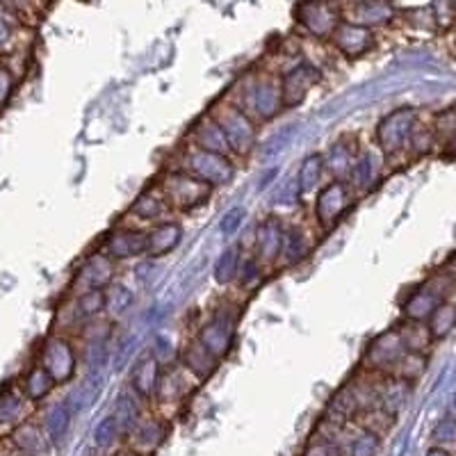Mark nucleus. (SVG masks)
I'll return each instance as SVG.
<instances>
[{
  "label": "nucleus",
  "instance_id": "1a4fd4ad",
  "mask_svg": "<svg viewBox=\"0 0 456 456\" xmlns=\"http://www.w3.org/2000/svg\"><path fill=\"white\" fill-rule=\"evenodd\" d=\"M404 340H402V333L399 329H390V331L379 333L372 342L365 349V365L379 372H388L395 370V365L406 356Z\"/></svg>",
  "mask_w": 456,
  "mask_h": 456
},
{
  "label": "nucleus",
  "instance_id": "7c9ffc66",
  "mask_svg": "<svg viewBox=\"0 0 456 456\" xmlns=\"http://www.w3.org/2000/svg\"><path fill=\"white\" fill-rule=\"evenodd\" d=\"M240 263H242V254H240L238 247H228V249H224L222 254H219V258L215 260V281H217L219 285L233 283V281L238 279Z\"/></svg>",
  "mask_w": 456,
  "mask_h": 456
},
{
  "label": "nucleus",
  "instance_id": "cd10ccee",
  "mask_svg": "<svg viewBox=\"0 0 456 456\" xmlns=\"http://www.w3.org/2000/svg\"><path fill=\"white\" fill-rule=\"evenodd\" d=\"M308 251H311V244H308V238H306V233H304V228H299V226L285 228L283 254H281V258H283L288 265H295V263H301V260L306 258Z\"/></svg>",
  "mask_w": 456,
  "mask_h": 456
},
{
  "label": "nucleus",
  "instance_id": "412c9836",
  "mask_svg": "<svg viewBox=\"0 0 456 456\" xmlns=\"http://www.w3.org/2000/svg\"><path fill=\"white\" fill-rule=\"evenodd\" d=\"M379 174H381V158L374 151H363V153H358L347 181L352 185V190L368 192V190L374 187V183L379 181Z\"/></svg>",
  "mask_w": 456,
  "mask_h": 456
},
{
  "label": "nucleus",
  "instance_id": "f03ea898",
  "mask_svg": "<svg viewBox=\"0 0 456 456\" xmlns=\"http://www.w3.org/2000/svg\"><path fill=\"white\" fill-rule=\"evenodd\" d=\"M213 187L203 183L201 178L187 174V171H178V174H169L160 181V192L169 208L181 210V213H192L194 208L203 206L210 197Z\"/></svg>",
  "mask_w": 456,
  "mask_h": 456
},
{
  "label": "nucleus",
  "instance_id": "a19ab883",
  "mask_svg": "<svg viewBox=\"0 0 456 456\" xmlns=\"http://www.w3.org/2000/svg\"><path fill=\"white\" fill-rule=\"evenodd\" d=\"M379 447V436L374 431L363 429V434L358 436L356 441L352 443V456H374Z\"/></svg>",
  "mask_w": 456,
  "mask_h": 456
},
{
  "label": "nucleus",
  "instance_id": "ea45409f",
  "mask_svg": "<svg viewBox=\"0 0 456 456\" xmlns=\"http://www.w3.org/2000/svg\"><path fill=\"white\" fill-rule=\"evenodd\" d=\"M244 217H247V210H244L242 206H233L228 213H224L222 222H219V231H222V235H235L240 231V226H242Z\"/></svg>",
  "mask_w": 456,
  "mask_h": 456
},
{
  "label": "nucleus",
  "instance_id": "9d476101",
  "mask_svg": "<svg viewBox=\"0 0 456 456\" xmlns=\"http://www.w3.org/2000/svg\"><path fill=\"white\" fill-rule=\"evenodd\" d=\"M42 365L51 372L55 384H67L76 372V352H73L71 342L64 338L46 340L42 352Z\"/></svg>",
  "mask_w": 456,
  "mask_h": 456
},
{
  "label": "nucleus",
  "instance_id": "0eeeda50",
  "mask_svg": "<svg viewBox=\"0 0 456 456\" xmlns=\"http://www.w3.org/2000/svg\"><path fill=\"white\" fill-rule=\"evenodd\" d=\"M452 283H454V281L447 279V276L441 272V274L436 276V279H431L429 283L415 288L404 304L406 320H420V322L429 320L431 313L441 306L443 301H445V295L447 290H450Z\"/></svg>",
  "mask_w": 456,
  "mask_h": 456
},
{
  "label": "nucleus",
  "instance_id": "20e7f679",
  "mask_svg": "<svg viewBox=\"0 0 456 456\" xmlns=\"http://www.w3.org/2000/svg\"><path fill=\"white\" fill-rule=\"evenodd\" d=\"M418 124V112L413 108H397L386 114L377 128V142L384 156H397L409 146L413 126Z\"/></svg>",
  "mask_w": 456,
  "mask_h": 456
},
{
  "label": "nucleus",
  "instance_id": "49530a36",
  "mask_svg": "<svg viewBox=\"0 0 456 456\" xmlns=\"http://www.w3.org/2000/svg\"><path fill=\"white\" fill-rule=\"evenodd\" d=\"M276 176H279V167H272L270 171H265L263 181L258 183V190H267V185H270V183H274Z\"/></svg>",
  "mask_w": 456,
  "mask_h": 456
},
{
  "label": "nucleus",
  "instance_id": "7ed1b4c3",
  "mask_svg": "<svg viewBox=\"0 0 456 456\" xmlns=\"http://www.w3.org/2000/svg\"><path fill=\"white\" fill-rule=\"evenodd\" d=\"M240 110L258 117L260 121L274 119L283 108V96H281V80L276 78H254L251 83L242 85V99L238 101Z\"/></svg>",
  "mask_w": 456,
  "mask_h": 456
},
{
  "label": "nucleus",
  "instance_id": "a211bd4d",
  "mask_svg": "<svg viewBox=\"0 0 456 456\" xmlns=\"http://www.w3.org/2000/svg\"><path fill=\"white\" fill-rule=\"evenodd\" d=\"M146 254L151 258H160V256L171 254L176 249L183 240V226L176 222H160L151 228L146 233Z\"/></svg>",
  "mask_w": 456,
  "mask_h": 456
},
{
  "label": "nucleus",
  "instance_id": "c9c22d12",
  "mask_svg": "<svg viewBox=\"0 0 456 456\" xmlns=\"http://www.w3.org/2000/svg\"><path fill=\"white\" fill-rule=\"evenodd\" d=\"M436 140L445 142V144H454L456 142V105L454 108L445 110L443 114H438V119L434 124Z\"/></svg>",
  "mask_w": 456,
  "mask_h": 456
},
{
  "label": "nucleus",
  "instance_id": "de8ad7c7",
  "mask_svg": "<svg viewBox=\"0 0 456 456\" xmlns=\"http://www.w3.org/2000/svg\"><path fill=\"white\" fill-rule=\"evenodd\" d=\"M12 37V28H10V23L5 21V19H3V16H0V46H3V44L7 42V39H10Z\"/></svg>",
  "mask_w": 456,
  "mask_h": 456
},
{
  "label": "nucleus",
  "instance_id": "f3484780",
  "mask_svg": "<svg viewBox=\"0 0 456 456\" xmlns=\"http://www.w3.org/2000/svg\"><path fill=\"white\" fill-rule=\"evenodd\" d=\"M283 224L276 217H267L260 222L256 231V256L260 263H276L283 254Z\"/></svg>",
  "mask_w": 456,
  "mask_h": 456
},
{
  "label": "nucleus",
  "instance_id": "39448f33",
  "mask_svg": "<svg viewBox=\"0 0 456 456\" xmlns=\"http://www.w3.org/2000/svg\"><path fill=\"white\" fill-rule=\"evenodd\" d=\"M354 203V192L349 181H331L315 197V219L324 231H331L340 222Z\"/></svg>",
  "mask_w": 456,
  "mask_h": 456
},
{
  "label": "nucleus",
  "instance_id": "3c124183",
  "mask_svg": "<svg viewBox=\"0 0 456 456\" xmlns=\"http://www.w3.org/2000/svg\"><path fill=\"white\" fill-rule=\"evenodd\" d=\"M117 456H140V454H137V452H119Z\"/></svg>",
  "mask_w": 456,
  "mask_h": 456
},
{
  "label": "nucleus",
  "instance_id": "6e6552de",
  "mask_svg": "<svg viewBox=\"0 0 456 456\" xmlns=\"http://www.w3.org/2000/svg\"><path fill=\"white\" fill-rule=\"evenodd\" d=\"M299 23L308 35L313 37H331L340 23V14L329 0H304L295 12Z\"/></svg>",
  "mask_w": 456,
  "mask_h": 456
},
{
  "label": "nucleus",
  "instance_id": "37998d69",
  "mask_svg": "<svg viewBox=\"0 0 456 456\" xmlns=\"http://www.w3.org/2000/svg\"><path fill=\"white\" fill-rule=\"evenodd\" d=\"M153 354H156L160 361H165L167 356H171V340L167 336H158L153 342Z\"/></svg>",
  "mask_w": 456,
  "mask_h": 456
},
{
  "label": "nucleus",
  "instance_id": "c756f323",
  "mask_svg": "<svg viewBox=\"0 0 456 456\" xmlns=\"http://www.w3.org/2000/svg\"><path fill=\"white\" fill-rule=\"evenodd\" d=\"M135 304V295L130 290L128 285L124 283H110L105 288V311H110L112 317H121L133 308Z\"/></svg>",
  "mask_w": 456,
  "mask_h": 456
},
{
  "label": "nucleus",
  "instance_id": "4c0bfd02",
  "mask_svg": "<svg viewBox=\"0 0 456 456\" xmlns=\"http://www.w3.org/2000/svg\"><path fill=\"white\" fill-rule=\"evenodd\" d=\"M434 140H436L434 128H425V126L418 121V124L413 126V133H411L409 146L415 151V153H418V156H422V153H429Z\"/></svg>",
  "mask_w": 456,
  "mask_h": 456
},
{
  "label": "nucleus",
  "instance_id": "e433bc0d",
  "mask_svg": "<svg viewBox=\"0 0 456 456\" xmlns=\"http://www.w3.org/2000/svg\"><path fill=\"white\" fill-rule=\"evenodd\" d=\"M263 263H260L258 256H249V258H244L240 263V272H238V281L244 285V288H256V285L263 281Z\"/></svg>",
  "mask_w": 456,
  "mask_h": 456
},
{
  "label": "nucleus",
  "instance_id": "f704fd0d",
  "mask_svg": "<svg viewBox=\"0 0 456 456\" xmlns=\"http://www.w3.org/2000/svg\"><path fill=\"white\" fill-rule=\"evenodd\" d=\"M14 445L28 456H35L37 452L44 450V438L42 431L37 429L35 425H23L14 431Z\"/></svg>",
  "mask_w": 456,
  "mask_h": 456
},
{
  "label": "nucleus",
  "instance_id": "ddd939ff",
  "mask_svg": "<svg viewBox=\"0 0 456 456\" xmlns=\"http://www.w3.org/2000/svg\"><path fill=\"white\" fill-rule=\"evenodd\" d=\"M331 42L342 55L356 60V57L365 55V53L372 48L374 35L370 28L358 26V23H352V21H340L336 30H333Z\"/></svg>",
  "mask_w": 456,
  "mask_h": 456
},
{
  "label": "nucleus",
  "instance_id": "09e8293b",
  "mask_svg": "<svg viewBox=\"0 0 456 456\" xmlns=\"http://www.w3.org/2000/svg\"><path fill=\"white\" fill-rule=\"evenodd\" d=\"M5 3L12 7H23V3H26V0H5Z\"/></svg>",
  "mask_w": 456,
  "mask_h": 456
},
{
  "label": "nucleus",
  "instance_id": "5701e85b",
  "mask_svg": "<svg viewBox=\"0 0 456 456\" xmlns=\"http://www.w3.org/2000/svg\"><path fill=\"white\" fill-rule=\"evenodd\" d=\"M181 361H183V368L192 374V377L206 379V377H210V374L215 372L219 358L215 356V354L208 352L201 342L194 340V342H190L185 349H183Z\"/></svg>",
  "mask_w": 456,
  "mask_h": 456
},
{
  "label": "nucleus",
  "instance_id": "aec40b11",
  "mask_svg": "<svg viewBox=\"0 0 456 456\" xmlns=\"http://www.w3.org/2000/svg\"><path fill=\"white\" fill-rule=\"evenodd\" d=\"M356 158L358 153L354 149V142L349 137H342L329 146L327 156H324V169L331 171L333 181H347Z\"/></svg>",
  "mask_w": 456,
  "mask_h": 456
},
{
  "label": "nucleus",
  "instance_id": "a878e982",
  "mask_svg": "<svg viewBox=\"0 0 456 456\" xmlns=\"http://www.w3.org/2000/svg\"><path fill=\"white\" fill-rule=\"evenodd\" d=\"M162 436H165V425L156 418H149V420H142L133 427L130 441L135 443V452H153L160 445Z\"/></svg>",
  "mask_w": 456,
  "mask_h": 456
},
{
  "label": "nucleus",
  "instance_id": "6ab92c4d",
  "mask_svg": "<svg viewBox=\"0 0 456 456\" xmlns=\"http://www.w3.org/2000/svg\"><path fill=\"white\" fill-rule=\"evenodd\" d=\"M160 358L156 354H144L140 356V361L133 368V388L140 397H153L158 393V386H160Z\"/></svg>",
  "mask_w": 456,
  "mask_h": 456
},
{
  "label": "nucleus",
  "instance_id": "a18cd8bd",
  "mask_svg": "<svg viewBox=\"0 0 456 456\" xmlns=\"http://www.w3.org/2000/svg\"><path fill=\"white\" fill-rule=\"evenodd\" d=\"M443 274L456 283V251L445 260V265H443Z\"/></svg>",
  "mask_w": 456,
  "mask_h": 456
},
{
  "label": "nucleus",
  "instance_id": "393cba45",
  "mask_svg": "<svg viewBox=\"0 0 456 456\" xmlns=\"http://www.w3.org/2000/svg\"><path fill=\"white\" fill-rule=\"evenodd\" d=\"M322 174H324V156L320 153H311V156L304 158V162L299 165L297 171V187H299V194L308 197L311 192H315V187L320 185Z\"/></svg>",
  "mask_w": 456,
  "mask_h": 456
},
{
  "label": "nucleus",
  "instance_id": "9b49d317",
  "mask_svg": "<svg viewBox=\"0 0 456 456\" xmlns=\"http://www.w3.org/2000/svg\"><path fill=\"white\" fill-rule=\"evenodd\" d=\"M320 80V71L313 64L301 62L292 67L281 78V96H283V108H295V105L304 103L313 85Z\"/></svg>",
  "mask_w": 456,
  "mask_h": 456
},
{
  "label": "nucleus",
  "instance_id": "f257e3e1",
  "mask_svg": "<svg viewBox=\"0 0 456 456\" xmlns=\"http://www.w3.org/2000/svg\"><path fill=\"white\" fill-rule=\"evenodd\" d=\"M213 117L222 126L226 135L231 153L247 156L256 144H258V130L249 114L240 110L235 103H222L213 110Z\"/></svg>",
  "mask_w": 456,
  "mask_h": 456
},
{
  "label": "nucleus",
  "instance_id": "423d86ee",
  "mask_svg": "<svg viewBox=\"0 0 456 456\" xmlns=\"http://www.w3.org/2000/svg\"><path fill=\"white\" fill-rule=\"evenodd\" d=\"M185 171L192 176L201 178L210 187L226 185L235 174L233 162L228 160L224 153H215V151H206L194 146L192 151H187L185 156Z\"/></svg>",
  "mask_w": 456,
  "mask_h": 456
},
{
  "label": "nucleus",
  "instance_id": "8fccbe9b",
  "mask_svg": "<svg viewBox=\"0 0 456 456\" xmlns=\"http://www.w3.org/2000/svg\"><path fill=\"white\" fill-rule=\"evenodd\" d=\"M429 456H450L445 450H431Z\"/></svg>",
  "mask_w": 456,
  "mask_h": 456
},
{
  "label": "nucleus",
  "instance_id": "58836bf2",
  "mask_svg": "<svg viewBox=\"0 0 456 456\" xmlns=\"http://www.w3.org/2000/svg\"><path fill=\"white\" fill-rule=\"evenodd\" d=\"M69 427V411L67 406H53L46 415V429L51 434V438H60L64 434V429Z\"/></svg>",
  "mask_w": 456,
  "mask_h": 456
},
{
  "label": "nucleus",
  "instance_id": "c85d7f7f",
  "mask_svg": "<svg viewBox=\"0 0 456 456\" xmlns=\"http://www.w3.org/2000/svg\"><path fill=\"white\" fill-rule=\"evenodd\" d=\"M427 324H429V331L431 336H434V342L445 340V338L456 329V304H452V301L447 299L443 301L441 306L431 313Z\"/></svg>",
  "mask_w": 456,
  "mask_h": 456
},
{
  "label": "nucleus",
  "instance_id": "4be33fe9",
  "mask_svg": "<svg viewBox=\"0 0 456 456\" xmlns=\"http://www.w3.org/2000/svg\"><path fill=\"white\" fill-rule=\"evenodd\" d=\"M192 142L194 146H199V149L215 151V153H224V156L231 153L226 135H224L222 126L217 124V119H215L213 114H210V117H203V119L194 126Z\"/></svg>",
  "mask_w": 456,
  "mask_h": 456
},
{
  "label": "nucleus",
  "instance_id": "2eb2a0df",
  "mask_svg": "<svg viewBox=\"0 0 456 456\" xmlns=\"http://www.w3.org/2000/svg\"><path fill=\"white\" fill-rule=\"evenodd\" d=\"M393 19L395 5L390 0H356V3H352V7L347 12V21L370 28V30L388 26Z\"/></svg>",
  "mask_w": 456,
  "mask_h": 456
},
{
  "label": "nucleus",
  "instance_id": "79ce46f5",
  "mask_svg": "<svg viewBox=\"0 0 456 456\" xmlns=\"http://www.w3.org/2000/svg\"><path fill=\"white\" fill-rule=\"evenodd\" d=\"M306 456H342V452L331 441H317L306 450Z\"/></svg>",
  "mask_w": 456,
  "mask_h": 456
},
{
  "label": "nucleus",
  "instance_id": "dca6fc26",
  "mask_svg": "<svg viewBox=\"0 0 456 456\" xmlns=\"http://www.w3.org/2000/svg\"><path fill=\"white\" fill-rule=\"evenodd\" d=\"M112 281H114V260L110 258L105 251H101V254L89 256L87 263L80 267V274L76 283L83 288V292H87V290H105Z\"/></svg>",
  "mask_w": 456,
  "mask_h": 456
},
{
  "label": "nucleus",
  "instance_id": "bb28decb",
  "mask_svg": "<svg viewBox=\"0 0 456 456\" xmlns=\"http://www.w3.org/2000/svg\"><path fill=\"white\" fill-rule=\"evenodd\" d=\"M169 210H171L169 203L165 201L160 190H158V192L140 194V199L133 203V215L144 219V222H160Z\"/></svg>",
  "mask_w": 456,
  "mask_h": 456
},
{
  "label": "nucleus",
  "instance_id": "473e14b6",
  "mask_svg": "<svg viewBox=\"0 0 456 456\" xmlns=\"http://www.w3.org/2000/svg\"><path fill=\"white\" fill-rule=\"evenodd\" d=\"M23 413V397L10 386L0 390V427L3 425H14L19 422Z\"/></svg>",
  "mask_w": 456,
  "mask_h": 456
},
{
  "label": "nucleus",
  "instance_id": "f8f14e48",
  "mask_svg": "<svg viewBox=\"0 0 456 456\" xmlns=\"http://www.w3.org/2000/svg\"><path fill=\"white\" fill-rule=\"evenodd\" d=\"M146 233L140 228H114L105 235L103 251L112 260H128L146 254Z\"/></svg>",
  "mask_w": 456,
  "mask_h": 456
},
{
  "label": "nucleus",
  "instance_id": "b1692460",
  "mask_svg": "<svg viewBox=\"0 0 456 456\" xmlns=\"http://www.w3.org/2000/svg\"><path fill=\"white\" fill-rule=\"evenodd\" d=\"M399 333H402V340H404L406 352L411 354H425L434 342V336L429 331V324L420 320H406L399 324Z\"/></svg>",
  "mask_w": 456,
  "mask_h": 456
},
{
  "label": "nucleus",
  "instance_id": "2f4dec72",
  "mask_svg": "<svg viewBox=\"0 0 456 456\" xmlns=\"http://www.w3.org/2000/svg\"><path fill=\"white\" fill-rule=\"evenodd\" d=\"M53 386H55V379L51 377V372H48L44 365H39V368H32L30 372H28L23 390H26V395L30 399H42L51 393Z\"/></svg>",
  "mask_w": 456,
  "mask_h": 456
},
{
  "label": "nucleus",
  "instance_id": "72a5a7b5",
  "mask_svg": "<svg viewBox=\"0 0 456 456\" xmlns=\"http://www.w3.org/2000/svg\"><path fill=\"white\" fill-rule=\"evenodd\" d=\"M105 311V290H87L76 301V317L92 320Z\"/></svg>",
  "mask_w": 456,
  "mask_h": 456
},
{
  "label": "nucleus",
  "instance_id": "c03bdc74",
  "mask_svg": "<svg viewBox=\"0 0 456 456\" xmlns=\"http://www.w3.org/2000/svg\"><path fill=\"white\" fill-rule=\"evenodd\" d=\"M12 92V76L7 69H0V103L10 96Z\"/></svg>",
  "mask_w": 456,
  "mask_h": 456
},
{
  "label": "nucleus",
  "instance_id": "4468645a",
  "mask_svg": "<svg viewBox=\"0 0 456 456\" xmlns=\"http://www.w3.org/2000/svg\"><path fill=\"white\" fill-rule=\"evenodd\" d=\"M203 347L210 354H215L217 358H224L231 347H233L235 340V322L233 317L228 315H215L213 320L208 322L206 327L201 329L197 338Z\"/></svg>",
  "mask_w": 456,
  "mask_h": 456
}]
</instances>
